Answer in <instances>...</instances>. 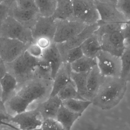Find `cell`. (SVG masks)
I'll list each match as a JSON object with an SVG mask.
<instances>
[{"instance_id":"32","label":"cell","mask_w":130,"mask_h":130,"mask_svg":"<svg viewBox=\"0 0 130 130\" xmlns=\"http://www.w3.org/2000/svg\"><path fill=\"white\" fill-rule=\"evenodd\" d=\"M116 6L127 21H130V0H117Z\"/></svg>"},{"instance_id":"15","label":"cell","mask_w":130,"mask_h":130,"mask_svg":"<svg viewBox=\"0 0 130 130\" xmlns=\"http://www.w3.org/2000/svg\"><path fill=\"white\" fill-rule=\"evenodd\" d=\"M62 102L57 95L51 97L39 103L36 107L43 120L48 119H56Z\"/></svg>"},{"instance_id":"9","label":"cell","mask_w":130,"mask_h":130,"mask_svg":"<svg viewBox=\"0 0 130 130\" xmlns=\"http://www.w3.org/2000/svg\"><path fill=\"white\" fill-rule=\"evenodd\" d=\"M42 122L41 116L36 108L12 116L8 122L15 126L19 130H31L41 128Z\"/></svg>"},{"instance_id":"14","label":"cell","mask_w":130,"mask_h":130,"mask_svg":"<svg viewBox=\"0 0 130 130\" xmlns=\"http://www.w3.org/2000/svg\"><path fill=\"white\" fill-rule=\"evenodd\" d=\"M99 28L98 23L87 26L82 31L66 42L56 44L60 53L72 48L79 47L89 37L92 35Z\"/></svg>"},{"instance_id":"11","label":"cell","mask_w":130,"mask_h":130,"mask_svg":"<svg viewBox=\"0 0 130 130\" xmlns=\"http://www.w3.org/2000/svg\"><path fill=\"white\" fill-rule=\"evenodd\" d=\"M102 50L120 57L126 49L124 38L121 30L103 36L100 39Z\"/></svg>"},{"instance_id":"16","label":"cell","mask_w":130,"mask_h":130,"mask_svg":"<svg viewBox=\"0 0 130 130\" xmlns=\"http://www.w3.org/2000/svg\"><path fill=\"white\" fill-rule=\"evenodd\" d=\"M40 60L48 64L51 68L53 79L56 73L63 63L55 43L54 42L48 48L43 50V54Z\"/></svg>"},{"instance_id":"23","label":"cell","mask_w":130,"mask_h":130,"mask_svg":"<svg viewBox=\"0 0 130 130\" xmlns=\"http://www.w3.org/2000/svg\"><path fill=\"white\" fill-rule=\"evenodd\" d=\"M97 65L96 58L83 55L82 57L70 64L71 71L78 73H88Z\"/></svg>"},{"instance_id":"13","label":"cell","mask_w":130,"mask_h":130,"mask_svg":"<svg viewBox=\"0 0 130 130\" xmlns=\"http://www.w3.org/2000/svg\"><path fill=\"white\" fill-rule=\"evenodd\" d=\"M9 16L31 30L40 17L38 9L32 10L19 9L17 7L15 1H13L10 7Z\"/></svg>"},{"instance_id":"36","label":"cell","mask_w":130,"mask_h":130,"mask_svg":"<svg viewBox=\"0 0 130 130\" xmlns=\"http://www.w3.org/2000/svg\"><path fill=\"white\" fill-rule=\"evenodd\" d=\"M12 116L8 113L0 111V126H6L13 130H19L15 126L8 122Z\"/></svg>"},{"instance_id":"7","label":"cell","mask_w":130,"mask_h":130,"mask_svg":"<svg viewBox=\"0 0 130 130\" xmlns=\"http://www.w3.org/2000/svg\"><path fill=\"white\" fill-rule=\"evenodd\" d=\"M55 21L56 29L53 42L56 44L66 42L87 26L81 22L73 20Z\"/></svg>"},{"instance_id":"29","label":"cell","mask_w":130,"mask_h":130,"mask_svg":"<svg viewBox=\"0 0 130 130\" xmlns=\"http://www.w3.org/2000/svg\"><path fill=\"white\" fill-rule=\"evenodd\" d=\"M121 74L120 78L126 82L130 79V48L125 49L120 57Z\"/></svg>"},{"instance_id":"18","label":"cell","mask_w":130,"mask_h":130,"mask_svg":"<svg viewBox=\"0 0 130 130\" xmlns=\"http://www.w3.org/2000/svg\"><path fill=\"white\" fill-rule=\"evenodd\" d=\"M104 78L97 65L88 73L87 78V87L90 101H91L98 92Z\"/></svg>"},{"instance_id":"17","label":"cell","mask_w":130,"mask_h":130,"mask_svg":"<svg viewBox=\"0 0 130 130\" xmlns=\"http://www.w3.org/2000/svg\"><path fill=\"white\" fill-rule=\"evenodd\" d=\"M71 72L70 64L63 63L53 79L52 89L49 96L52 97L57 95L60 90L71 80Z\"/></svg>"},{"instance_id":"10","label":"cell","mask_w":130,"mask_h":130,"mask_svg":"<svg viewBox=\"0 0 130 130\" xmlns=\"http://www.w3.org/2000/svg\"><path fill=\"white\" fill-rule=\"evenodd\" d=\"M29 45L7 38H0V57L5 63L13 61L26 51Z\"/></svg>"},{"instance_id":"25","label":"cell","mask_w":130,"mask_h":130,"mask_svg":"<svg viewBox=\"0 0 130 130\" xmlns=\"http://www.w3.org/2000/svg\"><path fill=\"white\" fill-rule=\"evenodd\" d=\"M29 105L28 103L16 93L5 103L7 112L9 110L15 115L25 111Z\"/></svg>"},{"instance_id":"22","label":"cell","mask_w":130,"mask_h":130,"mask_svg":"<svg viewBox=\"0 0 130 130\" xmlns=\"http://www.w3.org/2000/svg\"><path fill=\"white\" fill-rule=\"evenodd\" d=\"M81 115L71 111L61 105L58 112L56 120L61 124L65 130H71L74 123Z\"/></svg>"},{"instance_id":"2","label":"cell","mask_w":130,"mask_h":130,"mask_svg":"<svg viewBox=\"0 0 130 130\" xmlns=\"http://www.w3.org/2000/svg\"><path fill=\"white\" fill-rule=\"evenodd\" d=\"M39 61L40 59L32 57L26 51L13 61L5 64L7 73L16 79L18 88L35 78Z\"/></svg>"},{"instance_id":"8","label":"cell","mask_w":130,"mask_h":130,"mask_svg":"<svg viewBox=\"0 0 130 130\" xmlns=\"http://www.w3.org/2000/svg\"><path fill=\"white\" fill-rule=\"evenodd\" d=\"M99 15L100 21L104 23L128 22L118 11L116 6L117 0H94Z\"/></svg>"},{"instance_id":"12","label":"cell","mask_w":130,"mask_h":130,"mask_svg":"<svg viewBox=\"0 0 130 130\" xmlns=\"http://www.w3.org/2000/svg\"><path fill=\"white\" fill-rule=\"evenodd\" d=\"M56 29V22L52 17H39L31 29L32 38L35 42L40 38H47L53 42Z\"/></svg>"},{"instance_id":"45","label":"cell","mask_w":130,"mask_h":130,"mask_svg":"<svg viewBox=\"0 0 130 130\" xmlns=\"http://www.w3.org/2000/svg\"><path fill=\"white\" fill-rule=\"evenodd\" d=\"M1 38V36H0V38Z\"/></svg>"},{"instance_id":"26","label":"cell","mask_w":130,"mask_h":130,"mask_svg":"<svg viewBox=\"0 0 130 130\" xmlns=\"http://www.w3.org/2000/svg\"><path fill=\"white\" fill-rule=\"evenodd\" d=\"M38 10L39 16L45 18L52 17L57 7V0L35 1Z\"/></svg>"},{"instance_id":"1","label":"cell","mask_w":130,"mask_h":130,"mask_svg":"<svg viewBox=\"0 0 130 130\" xmlns=\"http://www.w3.org/2000/svg\"><path fill=\"white\" fill-rule=\"evenodd\" d=\"M121 78L104 77L92 104L103 110H109L118 105L126 92L128 83Z\"/></svg>"},{"instance_id":"39","label":"cell","mask_w":130,"mask_h":130,"mask_svg":"<svg viewBox=\"0 0 130 130\" xmlns=\"http://www.w3.org/2000/svg\"><path fill=\"white\" fill-rule=\"evenodd\" d=\"M0 111L4 112V113H8L5 103L3 102L1 99H0Z\"/></svg>"},{"instance_id":"37","label":"cell","mask_w":130,"mask_h":130,"mask_svg":"<svg viewBox=\"0 0 130 130\" xmlns=\"http://www.w3.org/2000/svg\"><path fill=\"white\" fill-rule=\"evenodd\" d=\"M35 42L43 50L47 48L54 43L50 39L45 38H39L36 40Z\"/></svg>"},{"instance_id":"3","label":"cell","mask_w":130,"mask_h":130,"mask_svg":"<svg viewBox=\"0 0 130 130\" xmlns=\"http://www.w3.org/2000/svg\"><path fill=\"white\" fill-rule=\"evenodd\" d=\"M53 82L52 79L34 78L18 87L15 93L30 105L35 101L42 102L49 97Z\"/></svg>"},{"instance_id":"43","label":"cell","mask_w":130,"mask_h":130,"mask_svg":"<svg viewBox=\"0 0 130 130\" xmlns=\"http://www.w3.org/2000/svg\"><path fill=\"white\" fill-rule=\"evenodd\" d=\"M3 1H0V4L2 2H3Z\"/></svg>"},{"instance_id":"30","label":"cell","mask_w":130,"mask_h":130,"mask_svg":"<svg viewBox=\"0 0 130 130\" xmlns=\"http://www.w3.org/2000/svg\"><path fill=\"white\" fill-rule=\"evenodd\" d=\"M97 23L99 25V28L95 32L99 39L104 35L110 34L114 32L121 30L124 23H104L101 22L100 21H99Z\"/></svg>"},{"instance_id":"4","label":"cell","mask_w":130,"mask_h":130,"mask_svg":"<svg viewBox=\"0 0 130 130\" xmlns=\"http://www.w3.org/2000/svg\"><path fill=\"white\" fill-rule=\"evenodd\" d=\"M0 36L18 40L28 45L35 42L31 30L9 16L0 26Z\"/></svg>"},{"instance_id":"44","label":"cell","mask_w":130,"mask_h":130,"mask_svg":"<svg viewBox=\"0 0 130 130\" xmlns=\"http://www.w3.org/2000/svg\"><path fill=\"white\" fill-rule=\"evenodd\" d=\"M1 60V57H0V61Z\"/></svg>"},{"instance_id":"20","label":"cell","mask_w":130,"mask_h":130,"mask_svg":"<svg viewBox=\"0 0 130 130\" xmlns=\"http://www.w3.org/2000/svg\"><path fill=\"white\" fill-rule=\"evenodd\" d=\"M80 47L84 55L92 58H96L102 51L99 39L95 32L88 38Z\"/></svg>"},{"instance_id":"6","label":"cell","mask_w":130,"mask_h":130,"mask_svg":"<svg viewBox=\"0 0 130 130\" xmlns=\"http://www.w3.org/2000/svg\"><path fill=\"white\" fill-rule=\"evenodd\" d=\"M96 59L97 67L103 77L120 78L121 61L120 57L102 51Z\"/></svg>"},{"instance_id":"34","label":"cell","mask_w":130,"mask_h":130,"mask_svg":"<svg viewBox=\"0 0 130 130\" xmlns=\"http://www.w3.org/2000/svg\"><path fill=\"white\" fill-rule=\"evenodd\" d=\"M13 1H3L0 4V26L9 16L10 7Z\"/></svg>"},{"instance_id":"28","label":"cell","mask_w":130,"mask_h":130,"mask_svg":"<svg viewBox=\"0 0 130 130\" xmlns=\"http://www.w3.org/2000/svg\"><path fill=\"white\" fill-rule=\"evenodd\" d=\"M57 95L61 102L70 99L85 100L78 94L74 84L71 80L68 84L60 90Z\"/></svg>"},{"instance_id":"42","label":"cell","mask_w":130,"mask_h":130,"mask_svg":"<svg viewBox=\"0 0 130 130\" xmlns=\"http://www.w3.org/2000/svg\"><path fill=\"white\" fill-rule=\"evenodd\" d=\"M1 87H0V99H1Z\"/></svg>"},{"instance_id":"38","label":"cell","mask_w":130,"mask_h":130,"mask_svg":"<svg viewBox=\"0 0 130 130\" xmlns=\"http://www.w3.org/2000/svg\"><path fill=\"white\" fill-rule=\"evenodd\" d=\"M7 73L6 64L3 61H0V82Z\"/></svg>"},{"instance_id":"31","label":"cell","mask_w":130,"mask_h":130,"mask_svg":"<svg viewBox=\"0 0 130 130\" xmlns=\"http://www.w3.org/2000/svg\"><path fill=\"white\" fill-rule=\"evenodd\" d=\"M60 54L63 62L70 64L79 59L84 55L80 47L67 50Z\"/></svg>"},{"instance_id":"21","label":"cell","mask_w":130,"mask_h":130,"mask_svg":"<svg viewBox=\"0 0 130 130\" xmlns=\"http://www.w3.org/2000/svg\"><path fill=\"white\" fill-rule=\"evenodd\" d=\"M73 16V1L58 0L55 12L52 16L55 20H71Z\"/></svg>"},{"instance_id":"19","label":"cell","mask_w":130,"mask_h":130,"mask_svg":"<svg viewBox=\"0 0 130 130\" xmlns=\"http://www.w3.org/2000/svg\"><path fill=\"white\" fill-rule=\"evenodd\" d=\"M16 79L9 73H7L0 82L1 95V99L5 103L16 93L18 88Z\"/></svg>"},{"instance_id":"5","label":"cell","mask_w":130,"mask_h":130,"mask_svg":"<svg viewBox=\"0 0 130 130\" xmlns=\"http://www.w3.org/2000/svg\"><path fill=\"white\" fill-rule=\"evenodd\" d=\"M73 7L72 20L81 22L87 26L95 24L100 20L94 0H74Z\"/></svg>"},{"instance_id":"40","label":"cell","mask_w":130,"mask_h":130,"mask_svg":"<svg viewBox=\"0 0 130 130\" xmlns=\"http://www.w3.org/2000/svg\"><path fill=\"white\" fill-rule=\"evenodd\" d=\"M0 130H13L10 128L6 126H0Z\"/></svg>"},{"instance_id":"33","label":"cell","mask_w":130,"mask_h":130,"mask_svg":"<svg viewBox=\"0 0 130 130\" xmlns=\"http://www.w3.org/2000/svg\"><path fill=\"white\" fill-rule=\"evenodd\" d=\"M41 128L42 130H65L57 120L52 119L43 120Z\"/></svg>"},{"instance_id":"24","label":"cell","mask_w":130,"mask_h":130,"mask_svg":"<svg viewBox=\"0 0 130 130\" xmlns=\"http://www.w3.org/2000/svg\"><path fill=\"white\" fill-rule=\"evenodd\" d=\"M87 74L78 73L71 71L70 78L75 85L78 94L84 99L90 100L87 87Z\"/></svg>"},{"instance_id":"27","label":"cell","mask_w":130,"mask_h":130,"mask_svg":"<svg viewBox=\"0 0 130 130\" xmlns=\"http://www.w3.org/2000/svg\"><path fill=\"white\" fill-rule=\"evenodd\" d=\"M62 105L64 107L74 113L80 114L82 113L92 104L90 100H83L77 99H70L62 101Z\"/></svg>"},{"instance_id":"41","label":"cell","mask_w":130,"mask_h":130,"mask_svg":"<svg viewBox=\"0 0 130 130\" xmlns=\"http://www.w3.org/2000/svg\"><path fill=\"white\" fill-rule=\"evenodd\" d=\"M42 130L41 128H35V129H32V130Z\"/></svg>"},{"instance_id":"35","label":"cell","mask_w":130,"mask_h":130,"mask_svg":"<svg viewBox=\"0 0 130 130\" xmlns=\"http://www.w3.org/2000/svg\"><path fill=\"white\" fill-rule=\"evenodd\" d=\"M26 51L32 57L38 59H41L43 54V50L35 42L29 45Z\"/></svg>"}]
</instances>
